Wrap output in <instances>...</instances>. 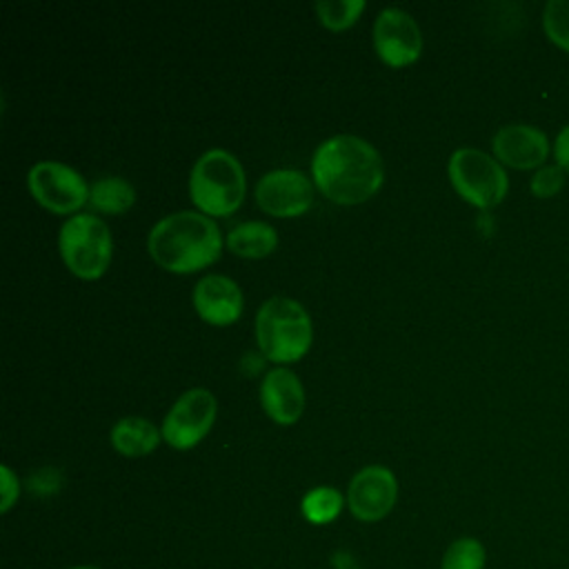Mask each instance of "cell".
I'll list each match as a JSON object with an SVG mask.
<instances>
[{
    "mask_svg": "<svg viewBox=\"0 0 569 569\" xmlns=\"http://www.w3.org/2000/svg\"><path fill=\"white\" fill-rule=\"evenodd\" d=\"M398 496V482L389 467L367 465L349 482L347 505L349 511L362 522H376L385 518Z\"/></svg>",
    "mask_w": 569,
    "mask_h": 569,
    "instance_id": "cell-9",
    "label": "cell"
},
{
    "mask_svg": "<svg viewBox=\"0 0 569 569\" xmlns=\"http://www.w3.org/2000/svg\"><path fill=\"white\" fill-rule=\"evenodd\" d=\"M491 149L500 164L536 171L547 164L549 153H553V142L536 124L511 122V124H502L493 133Z\"/></svg>",
    "mask_w": 569,
    "mask_h": 569,
    "instance_id": "cell-10",
    "label": "cell"
},
{
    "mask_svg": "<svg viewBox=\"0 0 569 569\" xmlns=\"http://www.w3.org/2000/svg\"><path fill=\"white\" fill-rule=\"evenodd\" d=\"M485 565H487L485 545L478 538L465 536L453 540L447 547L440 569H485Z\"/></svg>",
    "mask_w": 569,
    "mask_h": 569,
    "instance_id": "cell-19",
    "label": "cell"
},
{
    "mask_svg": "<svg viewBox=\"0 0 569 569\" xmlns=\"http://www.w3.org/2000/svg\"><path fill=\"white\" fill-rule=\"evenodd\" d=\"M193 307L207 322L229 325L242 311V291L229 276L207 273L193 287Z\"/></svg>",
    "mask_w": 569,
    "mask_h": 569,
    "instance_id": "cell-13",
    "label": "cell"
},
{
    "mask_svg": "<svg viewBox=\"0 0 569 569\" xmlns=\"http://www.w3.org/2000/svg\"><path fill=\"white\" fill-rule=\"evenodd\" d=\"M565 171L553 162L536 169L529 180V189L536 198H553L565 187Z\"/></svg>",
    "mask_w": 569,
    "mask_h": 569,
    "instance_id": "cell-22",
    "label": "cell"
},
{
    "mask_svg": "<svg viewBox=\"0 0 569 569\" xmlns=\"http://www.w3.org/2000/svg\"><path fill=\"white\" fill-rule=\"evenodd\" d=\"M111 445L124 456H144L160 440L158 427L142 416H124L111 427Z\"/></svg>",
    "mask_w": 569,
    "mask_h": 569,
    "instance_id": "cell-15",
    "label": "cell"
},
{
    "mask_svg": "<svg viewBox=\"0 0 569 569\" xmlns=\"http://www.w3.org/2000/svg\"><path fill=\"white\" fill-rule=\"evenodd\" d=\"M365 9V0H318L316 13L331 29L349 27L360 11Z\"/></svg>",
    "mask_w": 569,
    "mask_h": 569,
    "instance_id": "cell-21",
    "label": "cell"
},
{
    "mask_svg": "<svg viewBox=\"0 0 569 569\" xmlns=\"http://www.w3.org/2000/svg\"><path fill=\"white\" fill-rule=\"evenodd\" d=\"M318 189L336 202H360L382 182L385 167L378 149L360 136L338 133L322 140L311 158Z\"/></svg>",
    "mask_w": 569,
    "mask_h": 569,
    "instance_id": "cell-1",
    "label": "cell"
},
{
    "mask_svg": "<svg viewBox=\"0 0 569 569\" xmlns=\"http://www.w3.org/2000/svg\"><path fill=\"white\" fill-rule=\"evenodd\" d=\"M302 513L309 522L313 525H327L331 522L340 509H342V496L338 489L322 485V487H313L305 493L302 498Z\"/></svg>",
    "mask_w": 569,
    "mask_h": 569,
    "instance_id": "cell-18",
    "label": "cell"
},
{
    "mask_svg": "<svg viewBox=\"0 0 569 569\" xmlns=\"http://www.w3.org/2000/svg\"><path fill=\"white\" fill-rule=\"evenodd\" d=\"M258 204L273 216H298L313 200L311 180L298 169H271L256 182Z\"/></svg>",
    "mask_w": 569,
    "mask_h": 569,
    "instance_id": "cell-12",
    "label": "cell"
},
{
    "mask_svg": "<svg viewBox=\"0 0 569 569\" xmlns=\"http://www.w3.org/2000/svg\"><path fill=\"white\" fill-rule=\"evenodd\" d=\"M260 400L264 411L282 425L298 420L305 407V389L300 378L287 367H273L260 382Z\"/></svg>",
    "mask_w": 569,
    "mask_h": 569,
    "instance_id": "cell-14",
    "label": "cell"
},
{
    "mask_svg": "<svg viewBox=\"0 0 569 569\" xmlns=\"http://www.w3.org/2000/svg\"><path fill=\"white\" fill-rule=\"evenodd\" d=\"M147 247L160 267L169 271H193L218 258L222 236L213 218L182 209L167 213L151 227Z\"/></svg>",
    "mask_w": 569,
    "mask_h": 569,
    "instance_id": "cell-2",
    "label": "cell"
},
{
    "mask_svg": "<svg viewBox=\"0 0 569 569\" xmlns=\"http://www.w3.org/2000/svg\"><path fill=\"white\" fill-rule=\"evenodd\" d=\"M333 567H336V569H358L356 560H353L347 551L333 553Z\"/></svg>",
    "mask_w": 569,
    "mask_h": 569,
    "instance_id": "cell-25",
    "label": "cell"
},
{
    "mask_svg": "<svg viewBox=\"0 0 569 569\" xmlns=\"http://www.w3.org/2000/svg\"><path fill=\"white\" fill-rule=\"evenodd\" d=\"M227 244L231 251L249 258L267 256L278 244L276 229L264 220H247L236 224L227 233Z\"/></svg>",
    "mask_w": 569,
    "mask_h": 569,
    "instance_id": "cell-16",
    "label": "cell"
},
{
    "mask_svg": "<svg viewBox=\"0 0 569 569\" xmlns=\"http://www.w3.org/2000/svg\"><path fill=\"white\" fill-rule=\"evenodd\" d=\"M542 31L551 44L569 53V0H549L545 4Z\"/></svg>",
    "mask_w": 569,
    "mask_h": 569,
    "instance_id": "cell-20",
    "label": "cell"
},
{
    "mask_svg": "<svg viewBox=\"0 0 569 569\" xmlns=\"http://www.w3.org/2000/svg\"><path fill=\"white\" fill-rule=\"evenodd\" d=\"M373 47L393 67L413 62L422 49L420 27L405 9L385 7L373 20Z\"/></svg>",
    "mask_w": 569,
    "mask_h": 569,
    "instance_id": "cell-11",
    "label": "cell"
},
{
    "mask_svg": "<svg viewBox=\"0 0 569 569\" xmlns=\"http://www.w3.org/2000/svg\"><path fill=\"white\" fill-rule=\"evenodd\" d=\"M553 160L569 176V124H565L553 138Z\"/></svg>",
    "mask_w": 569,
    "mask_h": 569,
    "instance_id": "cell-23",
    "label": "cell"
},
{
    "mask_svg": "<svg viewBox=\"0 0 569 569\" xmlns=\"http://www.w3.org/2000/svg\"><path fill=\"white\" fill-rule=\"evenodd\" d=\"M136 200L133 184L122 176L98 178L89 189V202L104 213H122Z\"/></svg>",
    "mask_w": 569,
    "mask_h": 569,
    "instance_id": "cell-17",
    "label": "cell"
},
{
    "mask_svg": "<svg viewBox=\"0 0 569 569\" xmlns=\"http://www.w3.org/2000/svg\"><path fill=\"white\" fill-rule=\"evenodd\" d=\"M33 198L51 211L67 213L89 200V184L80 171L60 160H40L27 173Z\"/></svg>",
    "mask_w": 569,
    "mask_h": 569,
    "instance_id": "cell-7",
    "label": "cell"
},
{
    "mask_svg": "<svg viewBox=\"0 0 569 569\" xmlns=\"http://www.w3.org/2000/svg\"><path fill=\"white\" fill-rule=\"evenodd\" d=\"M216 398L204 387H191L171 405L162 420V438L173 449L193 447L213 425Z\"/></svg>",
    "mask_w": 569,
    "mask_h": 569,
    "instance_id": "cell-8",
    "label": "cell"
},
{
    "mask_svg": "<svg viewBox=\"0 0 569 569\" xmlns=\"http://www.w3.org/2000/svg\"><path fill=\"white\" fill-rule=\"evenodd\" d=\"M447 171L453 189L480 209L496 207L509 191L505 164H500L496 156L476 147H458L449 156Z\"/></svg>",
    "mask_w": 569,
    "mask_h": 569,
    "instance_id": "cell-5",
    "label": "cell"
},
{
    "mask_svg": "<svg viewBox=\"0 0 569 569\" xmlns=\"http://www.w3.org/2000/svg\"><path fill=\"white\" fill-rule=\"evenodd\" d=\"M58 244L67 267L80 278H98L111 260V231L93 213L67 218L60 227Z\"/></svg>",
    "mask_w": 569,
    "mask_h": 569,
    "instance_id": "cell-6",
    "label": "cell"
},
{
    "mask_svg": "<svg viewBox=\"0 0 569 569\" xmlns=\"http://www.w3.org/2000/svg\"><path fill=\"white\" fill-rule=\"evenodd\" d=\"M256 338L269 360L291 362L311 345V318L298 300L271 296L256 313Z\"/></svg>",
    "mask_w": 569,
    "mask_h": 569,
    "instance_id": "cell-3",
    "label": "cell"
},
{
    "mask_svg": "<svg viewBox=\"0 0 569 569\" xmlns=\"http://www.w3.org/2000/svg\"><path fill=\"white\" fill-rule=\"evenodd\" d=\"M189 193L204 213L227 216L238 209L244 196V171L227 149H207L191 167Z\"/></svg>",
    "mask_w": 569,
    "mask_h": 569,
    "instance_id": "cell-4",
    "label": "cell"
},
{
    "mask_svg": "<svg viewBox=\"0 0 569 569\" xmlns=\"http://www.w3.org/2000/svg\"><path fill=\"white\" fill-rule=\"evenodd\" d=\"M0 471H2V511H7L18 498V478L7 465H2Z\"/></svg>",
    "mask_w": 569,
    "mask_h": 569,
    "instance_id": "cell-24",
    "label": "cell"
},
{
    "mask_svg": "<svg viewBox=\"0 0 569 569\" xmlns=\"http://www.w3.org/2000/svg\"><path fill=\"white\" fill-rule=\"evenodd\" d=\"M71 569H100V567H93V565H78V567H71Z\"/></svg>",
    "mask_w": 569,
    "mask_h": 569,
    "instance_id": "cell-26",
    "label": "cell"
}]
</instances>
